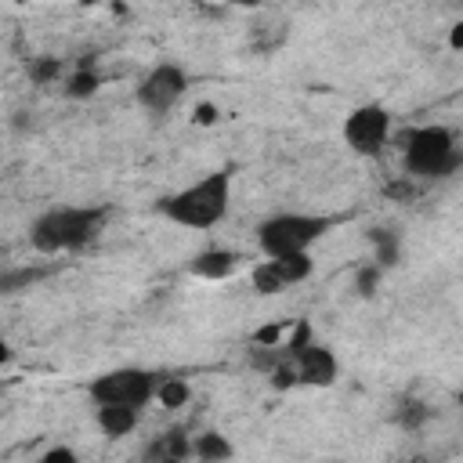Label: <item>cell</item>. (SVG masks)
I'll list each match as a JSON object with an SVG mask.
<instances>
[{"label":"cell","mask_w":463,"mask_h":463,"mask_svg":"<svg viewBox=\"0 0 463 463\" xmlns=\"http://www.w3.org/2000/svg\"><path fill=\"white\" fill-rule=\"evenodd\" d=\"M232 184H235V170L232 166H217V170L195 177L192 184L159 195L156 199V213L166 217L170 224H181V228H192V232H210L228 217Z\"/></svg>","instance_id":"cell-1"},{"label":"cell","mask_w":463,"mask_h":463,"mask_svg":"<svg viewBox=\"0 0 463 463\" xmlns=\"http://www.w3.org/2000/svg\"><path fill=\"white\" fill-rule=\"evenodd\" d=\"M109 224V206L98 203H80V206H47L36 213L29 224V246L43 257H61V253H80Z\"/></svg>","instance_id":"cell-2"},{"label":"cell","mask_w":463,"mask_h":463,"mask_svg":"<svg viewBox=\"0 0 463 463\" xmlns=\"http://www.w3.org/2000/svg\"><path fill=\"white\" fill-rule=\"evenodd\" d=\"M463 163L459 137L441 123L409 127L402 134V166L412 181H449Z\"/></svg>","instance_id":"cell-3"},{"label":"cell","mask_w":463,"mask_h":463,"mask_svg":"<svg viewBox=\"0 0 463 463\" xmlns=\"http://www.w3.org/2000/svg\"><path fill=\"white\" fill-rule=\"evenodd\" d=\"M329 228H333V217L326 213L279 210L257 224L253 239L264 257H289V253H311V246L322 242Z\"/></svg>","instance_id":"cell-4"},{"label":"cell","mask_w":463,"mask_h":463,"mask_svg":"<svg viewBox=\"0 0 463 463\" xmlns=\"http://www.w3.org/2000/svg\"><path fill=\"white\" fill-rule=\"evenodd\" d=\"M163 373L145 369V365H116L98 373L87 383V394L94 405H130V409H145L148 402H156V387H159Z\"/></svg>","instance_id":"cell-5"},{"label":"cell","mask_w":463,"mask_h":463,"mask_svg":"<svg viewBox=\"0 0 463 463\" xmlns=\"http://www.w3.org/2000/svg\"><path fill=\"white\" fill-rule=\"evenodd\" d=\"M391 130H394L391 112L380 101H365V105L347 112V119H344V145L354 156H362V159H376L387 148Z\"/></svg>","instance_id":"cell-6"},{"label":"cell","mask_w":463,"mask_h":463,"mask_svg":"<svg viewBox=\"0 0 463 463\" xmlns=\"http://www.w3.org/2000/svg\"><path fill=\"white\" fill-rule=\"evenodd\" d=\"M286 347H289V365H293L297 387H333L336 383L340 362H336L333 347L307 336V326H300L297 336L286 340Z\"/></svg>","instance_id":"cell-7"},{"label":"cell","mask_w":463,"mask_h":463,"mask_svg":"<svg viewBox=\"0 0 463 463\" xmlns=\"http://www.w3.org/2000/svg\"><path fill=\"white\" fill-rule=\"evenodd\" d=\"M184 94H188V72H184L177 61H159V65H152V69L137 80V87H134L137 105H141L145 112H152V116H166Z\"/></svg>","instance_id":"cell-8"},{"label":"cell","mask_w":463,"mask_h":463,"mask_svg":"<svg viewBox=\"0 0 463 463\" xmlns=\"http://www.w3.org/2000/svg\"><path fill=\"white\" fill-rule=\"evenodd\" d=\"M315 271L311 253H289V257H264L250 268V286L260 297H279L300 282H307Z\"/></svg>","instance_id":"cell-9"},{"label":"cell","mask_w":463,"mask_h":463,"mask_svg":"<svg viewBox=\"0 0 463 463\" xmlns=\"http://www.w3.org/2000/svg\"><path fill=\"white\" fill-rule=\"evenodd\" d=\"M239 264H242V253L224 250V246H210V250H199L188 260V275H195L203 282H224L239 271Z\"/></svg>","instance_id":"cell-10"},{"label":"cell","mask_w":463,"mask_h":463,"mask_svg":"<svg viewBox=\"0 0 463 463\" xmlns=\"http://www.w3.org/2000/svg\"><path fill=\"white\" fill-rule=\"evenodd\" d=\"M141 420V409H130V405H94V423L98 430L109 438V441H119L127 438Z\"/></svg>","instance_id":"cell-11"},{"label":"cell","mask_w":463,"mask_h":463,"mask_svg":"<svg viewBox=\"0 0 463 463\" xmlns=\"http://www.w3.org/2000/svg\"><path fill=\"white\" fill-rule=\"evenodd\" d=\"M148 459H188L192 456V438L177 427V430H163L148 449H145Z\"/></svg>","instance_id":"cell-12"},{"label":"cell","mask_w":463,"mask_h":463,"mask_svg":"<svg viewBox=\"0 0 463 463\" xmlns=\"http://www.w3.org/2000/svg\"><path fill=\"white\" fill-rule=\"evenodd\" d=\"M51 275V268H40V264H18V268H7L0 271V293H22V289H33L36 282H43Z\"/></svg>","instance_id":"cell-13"},{"label":"cell","mask_w":463,"mask_h":463,"mask_svg":"<svg viewBox=\"0 0 463 463\" xmlns=\"http://www.w3.org/2000/svg\"><path fill=\"white\" fill-rule=\"evenodd\" d=\"M192 456H199L203 463H210V459H228V456H232V441H228L224 434H217V430L195 434V438H192Z\"/></svg>","instance_id":"cell-14"},{"label":"cell","mask_w":463,"mask_h":463,"mask_svg":"<svg viewBox=\"0 0 463 463\" xmlns=\"http://www.w3.org/2000/svg\"><path fill=\"white\" fill-rule=\"evenodd\" d=\"M188 398H192V387L184 376H163L156 387V402L163 409H181V405H188Z\"/></svg>","instance_id":"cell-15"},{"label":"cell","mask_w":463,"mask_h":463,"mask_svg":"<svg viewBox=\"0 0 463 463\" xmlns=\"http://www.w3.org/2000/svg\"><path fill=\"white\" fill-rule=\"evenodd\" d=\"M369 239L376 242V264H380V268H387V264L398 260V239H394V235H387L383 228H373Z\"/></svg>","instance_id":"cell-16"},{"label":"cell","mask_w":463,"mask_h":463,"mask_svg":"<svg viewBox=\"0 0 463 463\" xmlns=\"http://www.w3.org/2000/svg\"><path fill=\"white\" fill-rule=\"evenodd\" d=\"M98 83H101V80H98L94 72L80 69V72H72V76L65 80V94H69V98H90V94L98 90Z\"/></svg>","instance_id":"cell-17"},{"label":"cell","mask_w":463,"mask_h":463,"mask_svg":"<svg viewBox=\"0 0 463 463\" xmlns=\"http://www.w3.org/2000/svg\"><path fill=\"white\" fill-rule=\"evenodd\" d=\"M427 416H430V409H427L423 402H402V405H398V423H402V427H420Z\"/></svg>","instance_id":"cell-18"},{"label":"cell","mask_w":463,"mask_h":463,"mask_svg":"<svg viewBox=\"0 0 463 463\" xmlns=\"http://www.w3.org/2000/svg\"><path fill=\"white\" fill-rule=\"evenodd\" d=\"M80 456L72 452V449H65V445H51L47 452H40V463H76Z\"/></svg>","instance_id":"cell-19"},{"label":"cell","mask_w":463,"mask_h":463,"mask_svg":"<svg viewBox=\"0 0 463 463\" xmlns=\"http://www.w3.org/2000/svg\"><path fill=\"white\" fill-rule=\"evenodd\" d=\"M58 72H61V65H58V61H40V65L33 69V76H36V80H51V76H58Z\"/></svg>","instance_id":"cell-20"},{"label":"cell","mask_w":463,"mask_h":463,"mask_svg":"<svg viewBox=\"0 0 463 463\" xmlns=\"http://www.w3.org/2000/svg\"><path fill=\"white\" fill-rule=\"evenodd\" d=\"M11 358H14V351H11V344L0 336V369H7V365H11Z\"/></svg>","instance_id":"cell-21"},{"label":"cell","mask_w":463,"mask_h":463,"mask_svg":"<svg viewBox=\"0 0 463 463\" xmlns=\"http://www.w3.org/2000/svg\"><path fill=\"white\" fill-rule=\"evenodd\" d=\"M224 4H232V7H257L260 0H224Z\"/></svg>","instance_id":"cell-22"},{"label":"cell","mask_w":463,"mask_h":463,"mask_svg":"<svg viewBox=\"0 0 463 463\" xmlns=\"http://www.w3.org/2000/svg\"><path fill=\"white\" fill-rule=\"evenodd\" d=\"M0 394H4V383H0Z\"/></svg>","instance_id":"cell-23"}]
</instances>
